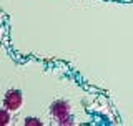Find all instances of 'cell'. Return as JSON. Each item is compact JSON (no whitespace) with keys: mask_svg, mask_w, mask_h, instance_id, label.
I'll use <instances>...</instances> for the list:
<instances>
[{"mask_svg":"<svg viewBox=\"0 0 133 126\" xmlns=\"http://www.w3.org/2000/svg\"><path fill=\"white\" fill-rule=\"evenodd\" d=\"M12 121V115L7 108H0V126H7Z\"/></svg>","mask_w":133,"mask_h":126,"instance_id":"3","label":"cell"},{"mask_svg":"<svg viewBox=\"0 0 133 126\" xmlns=\"http://www.w3.org/2000/svg\"><path fill=\"white\" fill-rule=\"evenodd\" d=\"M23 106V95L20 90H8L3 96V108L8 111H18Z\"/></svg>","mask_w":133,"mask_h":126,"instance_id":"2","label":"cell"},{"mask_svg":"<svg viewBox=\"0 0 133 126\" xmlns=\"http://www.w3.org/2000/svg\"><path fill=\"white\" fill-rule=\"evenodd\" d=\"M50 115L57 124H73V116H72V106L65 100H57L50 106Z\"/></svg>","mask_w":133,"mask_h":126,"instance_id":"1","label":"cell"},{"mask_svg":"<svg viewBox=\"0 0 133 126\" xmlns=\"http://www.w3.org/2000/svg\"><path fill=\"white\" fill-rule=\"evenodd\" d=\"M23 124H25V126H42L43 123H42L38 118H32V116H28V118H25Z\"/></svg>","mask_w":133,"mask_h":126,"instance_id":"4","label":"cell"}]
</instances>
